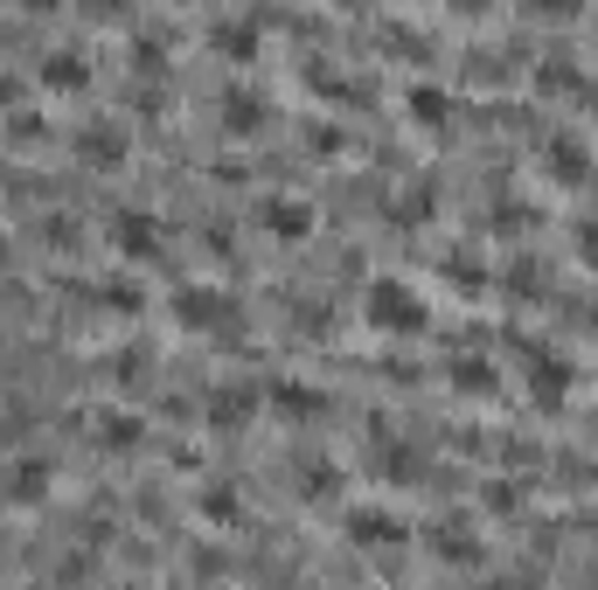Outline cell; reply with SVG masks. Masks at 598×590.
Returning a JSON list of instances; mask_svg holds the SVG:
<instances>
[{
  "label": "cell",
  "instance_id": "cell-1",
  "mask_svg": "<svg viewBox=\"0 0 598 590\" xmlns=\"http://www.w3.org/2000/svg\"><path fill=\"white\" fill-rule=\"evenodd\" d=\"M362 320L376 334H424V320H432V306H424V292L410 278H369L362 292Z\"/></svg>",
  "mask_w": 598,
  "mask_h": 590
},
{
  "label": "cell",
  "instance_id": "cell-2",
  "mask_svg": "<svg viewBox=\"0 0 598 590\" xmlns=\"http://www.w3.org/2000/svg\"><path fill=\"white\" fill-rule=\"evenodd\" d=\"M167 313H175L189 334H210V327H223V320H230V299H223L216 285H181V292L167 299Z\"/></svg>",
  "mask_w": 598,
  "mask_h": 590
},
{
  "label": "cell",
  "instance_id": "cell-3",
  "mask_svg": "<svg viewBox=\"0 0 598 590\" xmlns=\"http://www.w3.org/2000/svg\"><path fill=\"white\" fill-rule=\"evenodd\" d=\"M585 167H591V154L577 132H543V174L550 181H585Z\"/></svg>",
  "mask_w": 598,
  "mask_h": 590
},
{
  "label": "cell",
  "instance_id": "cell-4",
  "mask_svg": "<svg viewBox=\"0 0 598 590\" xmlns=\"http://www.w3.org/2000/svg\"><path fill=\"white\" fill-rule=\"evenodd\" d=\"M77 154L98 160V167H119L125 160V125L119 119H84L77 125Z\"/></svg>",
  "mask_w": 598,
  "mask_h": 590
},
{
  "label": "cell",
  "instance_id": "cell-5",
  "mask_svg": "<svg viewBox=\"0 0 598 590\" xmlns=\"http://www.w3.org/2000/svg\"><path fill=\"white\" fill-rule=\"evenodd\" d=\"M111 243H119L125 257H154L160 251V230H154L146 208H119V216H111Z\"/></svg>",
  "mask_w": 598,
  "mask_h": 590
},
{
  "label": "cell",
  "instance_id": "cell-6",
  "mask_svg": "<svg viewBox=\"0 0 598 590\" xmlns=\"http://www.w3.org/2000/svg\"><path fill=\"white\" fill-rule=\"evenodd\" d=\"M564 389H571V369H564L557 354L529 348V396H536L543 410H557V404H564Z\"/></svg>",
  "mask_w": 598,
  "mask_h": 590
},
{
  "label": "cell",
  "instance_id": "cell-7",
  "mask_svg": "<svg viewBox=\"0 0 598 590\" xmlns=\"http://www.w3.org/2000/svg\"><path fill=\"white\" fill-rule=\"evenodd\" d=\"M258 216H265L272 237H307L313 230V208L292 202V195H265V202H258Z\"/></svg>",
  "mask_w": 598,
  "mask_h": 590
},
{
  "label": "cell",
  "instance_id": "cell-8",
  "mask_svg": "<svg viewBox=\"0 0 598 590\" xmlns=\"http://www.w3.org/2000/svg\"><path fill=\"white\" fill-rule=\"evenodd\" d=\"M265 404H272L278 417H321V410H327V396L313 389V383H272V389H265Z\"/></svg>",
  "mask_w": 598,
  "mask_h": 590
},
{
  "label": "cell",
  "instance_id": "cell-9",
  "mask_svg": "<svg viewBox=\"0 0 598 590\" xmlns=\"http://www.w3.org/2000/svg\"><path fill=\"white\" fill-rule=\"evenodd\" d=\"M0 493H8V501H43V493H49V459L8 466V472H0Z\"/></svg>",
  "mask_w": 598,
  "mask_h": 590
},
{
  "label": "cell",
  "instance_id": "cell-10",
  "mask_svg": "<svg viewBox=\"0 0 598 590\" xmlns=\"http://www.w3.org/2000/svg\"><path fill=\"white\" fill-rule=\"evenodd\" d=\"M84 77H91V63H84L77 49H49L43 56V84L49 91H84Z\"/></svg>",
  "mask_w": 598,
  "mask_h": 590
},
{
  "label": "cell",
  "instance_id": "cell-11",
  "mask_svg": "<svg viewBox=\"0 0 598 590\" xmlns=\"http://www.w3.org/2000/svg\"><path fill=\"white\" fill-rule=\"evenodd\" d=\"M251 410H258V389H251V383H223V389L210 396V424H244Z\"/></svg>",
  "mask_w": 598,
  "mask_h": 590
},
{
  "label": "cell",
  "instance_id": "cell-12",
  "mask_svg": "<svg viewBox=\"0 0 598 590\" xmlns=\"http://www.w3.org/2000/svg\"><path fill=\"white\" fill-rule=\"evenodd\" d=\"M258 119H265V98H258V91H223V125L230 132H251Z\"/></svg>",
  "mask_w": 598,
  "mask_h": 590
},
{
  "label": "cell",
  "instance_id": "cell-13",
  "mask_svg": "<svg viewBox=\"0 0 598 590\" xmlns=\"http://www.w3.org/2000/svg\"><path fill=\"white\" fill-rule=\"evenodd\" d=\"M210 35H216V49H223V56H258V28H251V22H237V14L210 22Z\"/></svg>",
  "mask_w": 598,
  "mask_h": 590
},
{
  "label": "cell",
  "instance_id": "cell-14",
  "mask_svg": "<svg viewBox=\"0 0 598 590\" xmlns=\"http://www.w3.org/2000/svg\"><path fill=\"white\" fill-rule=\"evenodd\" d=\"M410 119H418V125H445V111H453V98H445V91L439 84H410Z\"/></svg>",
  "mask_w": 598,
  "mask_h": 590
},
{
  "label": "cell",
  "instance_id": "cell-15",
  "mask_svg": "<svg viewBox=\"0 0 598 590\" xmlns=\"http://www.w3.org/2000/svg\"><path fill=\"white\" fill-rule=\"evenodd\" d=\"M536 84L543 91H585V70H577L571 56H543V63H536Z\"/></svg>",
  "mask_w": 598,
  "mask_h": 590
},
{
  "label": "cell",
  "instance_id": "cell-16",
  "mask_svg": "<svg viewBox=\"0 0 598 590\" xmlns=\"http://www.w3.org/2000/svg\"><path fill=\"white\" fill-rule=\"evenodd\" d=\"M355 535H362V542H404V528L397 521H390V514H376V507H362V514H355Z\"/></svg>",
  "mask_w": 598,
  "mask_h": 590
},
{
  "label": "cell",
  "instance_id": "cell-17",
  "mask_svg": "<svg viewBox=\"0 0 598 590\" xmlns=\"http://www.w3.org/2000/svg\"><path fill=\"white\" fill-rule=\"evenodd\" d=\"M453 383H459L466 396H488V389H494V369H488V361H453Z\"/></svg>",
  "mask_w": 598,
  "mask_h": 590
},
{
  "label": "cell",
  "instance_id": "cell-18",
  "mask_svg": "<svg viewBox=\"0 0 598 590\" xmlns=\"http://www.w3.org/2000/svg\"><path fill=\"white\" fill-rule=\"evenodd\" d=\"M202 521L230 528V521H237V493H230V486H210V493H202Z\"/></svg>",
  "mask_w": 598,
  "mask_h": 590
},
{
  "label": "cell",
  "instance_id": "cell-19",
  "mask_svg": "<svg viewBox=\"0 0 598 590\" xmlns=\"http://www.w3.org/2000/svg\"><path fill=\"white\" fill-rule=\"evenodd\" d=\"M445 278H453L459 292H480V285H488V272H480V257H445Z\"/></svg>",
  "mask_w": 598,
  "mask_h": 590
},
{
  "label": "cell",
  "instance_id": "cell-20",
  "mask_svg": "<svg viewBox=\"0 0 598 590\" xmlns=\"http://www.w3.org/2000/svg\"><path fill=\"white\" fill-rule=\"evenodd\" d=\"M577 257H585L591 272H598V216H585V222H577Z\"/></svg>",
  "mask_w": 598,
  "mask_h": 590
},
{
  "label": "cell",
  "instance_id": "cell-21",
  "mask_svg": "<svg viewBox=\"0 0 598 590\" xmlns=\"http://www.w3.org/2000/svg\"><path fill=\"white\" fill-rule=\"evenodd\" d=\"M105 437L111 445H140V417H105Z\"/></svg>",
  "mask_w": 598,
  "mask_h": 590
},
{
  "label": "cell",
  "instance_id": "cell-22",
  "mask_svg": "<svg viewBox=\"0 0 598 590\" xmlns=\"http://www.w3.org/2000/svg\"><path fill=\"white\" fill-rule=\"evenodd\" d=\"M8 132H14V140H43V119H35V111H14Z\"/></svg>",
  "mask_w": 598,
  "mask_h": 590
},
{
  "label": "cell",
  "instance_id": "cell-23",
  "mask_svg": "<svg viewBox=\"0 0 598 590\" xmlns=\"http://www.w3.org/2000/svg\"><path fill=\"white\" fill-rule=\"evenodd\" d=\"M0 105H14V77H8V70H0Z\"/></svg>",
  "mask_w": 598,
  "mask_h": 590
}]
</instances>
